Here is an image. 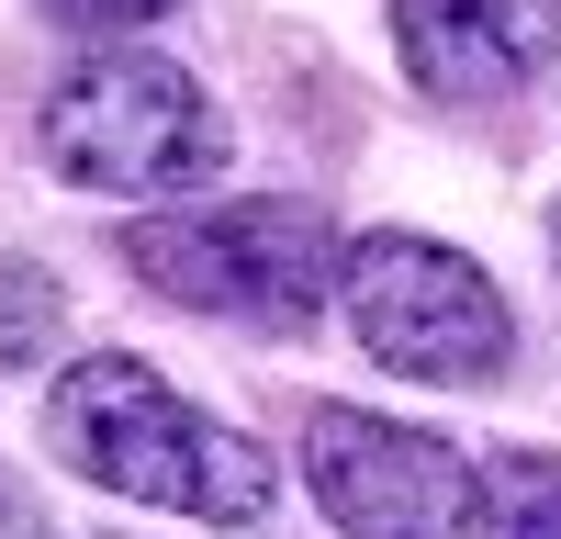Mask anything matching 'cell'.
I'll use <instances>...</instances> for the list:
<instances>
[{"label": "cell", "instance_id": "obj_10", "mask_svg": "<svg viewBox=\"0 0 561 539\" xmlns=\"http://www.w3.org/2000/svg\"><path fill=\"white\" fill-rule=\"evenodd\" d=\"M550 248H561V214H550Z\"/></svg>", "mask_w": 561, "mask_h": 539}, {"label": "cell", "instance_id": "obj_1", "mask_svg": "<svg viewBox=\"0 0 561 539\" xmlns=\"http://www.w3.org/2000/svg\"><path fill=\"white\" fill-rule=\"evenodd\" d=\"M45 449L79 472V483H102V494H135V506H158V517H203V528H248L270 517V449L237 438V427H214L192 393H169L147 359H79V371L57 382V404H45Z\"/></svg>", "mask_w": 561, "mask_h": 539}, {"label": "cell", "instance_id": "obj_6", "mask_svg": "<svg viewBox=\"0 0 561 539\" xmlns=\"http://www.w3.org/2000/svg\"><path fill=\"white\" fill-rule=\"evenodd\" d=\"M393 45L427 102H505L561 57V0H393Z\"/></svg>", "mask_w": 561, "mask_h": 539}, {"label": "cell", "instance_id": "obj_7", "mask_svg": "<svg viewBox=\"0 0 561 539\" xmlns=\"http://www.w3.org/2000/svg\"><path fill=\"white\" fill-rule=\"evenodd\" d=\"M472 539H561V449H494L472 472Z\"/></svg>", "mask_w": 561, "mask_h": 539}, {"label": "cell", "instance_id": "obj_8", "mask_svg": "<svg viewBox=\"0 0 561 539\" xmlns=\"http://www.w3.org/2000/svg\"><path fill=\"white\" fill-rule=\"evenodd\" d=\"M57 326H68V293H57V270L0 248V371H34V359L57 348Z\"/></svg>", "mask_w": 561, "mask_h": 539}, {"label": "cell", "instance_id": "obj_9", "mask_svg": "<svg viewBox=\"0 0 561 539\" xmlns=\"http://www.w3.org/2000/svg\"><path fill=\"white\" fill-rule=\"evenodd\" d=\"M180 12V0H45V23H68V34H124V23H158Z\"/></svg>", "mask_w": 561, "mask_h": 539}, {"label": "cell", "instance_id": "obj_3", "mask_svg": "<svg viewBox=\"0 0 561 539\" xmlns=\"http://www.w3.org/2000/svg\"><path fill=\"white\" fill-rule=\"evenodd\" d=\"M124 270L192 314L293 337L337 293V237H325L314 203H180V214L124 225Z\"/></svg>", "mask_w": 561, "mask_h": 539}, {"label": "cell", "instance_id": "obj_5", "mask_svg": "<svg viewBox=\"0 0 561 539\" xmlns=\"http://www.w3.org/2000/svg\"><path fill=\"white\" fill-rule=\"evenodd\" d=\"M304 483L348 539H449L472 506V461L427 427H393L370 404H314L304 416Z\"/></svg>", "mask_w": 561, "mask_h": 539}, {"label": "cell", "instance_id": "obj_4", "mask_svg": "<svg viewBox=\"0 0 561 539\" xmlns=\"http://www.w3.org/2000/svg\"><path fill=\"white\" fill-rule=\"evenodd\" d=\"M337 303H348L359 348L382 359V371H404V382H494L505 359H517L505 293L460 248L404 237V225H382V237H359L337 259Z\"/></svg>", "mask_w": 561, "mask_h": 539}, {"label": "cell", "instance_id": "obj_2", "mask_svg": "<svg viewBox=\"0 0 561 539\" xmlns=\"http://www.w3.org/2000/svg\"><path fill=\"white\" fill-rule=\"evenodd\" d=\"M34 147H45L57 180H79V192L158 203V192H203L225 169V113L203 102L192 68L147 57V45H102V57H79L45 90Z\"/></svg>", "mask_w": 561, "mask_h": 539}]
</instances>
